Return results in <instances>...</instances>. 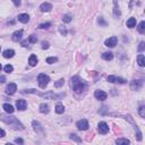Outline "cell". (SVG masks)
<instances>
[{"label": "cell", "instance_id": "bcb514c9", "mask_svg": "<svg viewBox=\"0 0 145 145\" xmlns=\"http://www.w3.org/2000/svg\"><path fill=\"white\" fill-rule=\"evenodd\" d=\"M0 50H1V48H0Z\"/></svg>", "mask_w": 145, "mask_h": 145}, {"label": "cell", "instance_id": "9a60e30c", "mask_svg": "<svg viewBox=\"0 0 145 145\" xmlns=\"http://www.w3.org/2000/svg\"><path fill=\"white\" fill-rule=\"evenodd\" d=\"M28 64H30V66H36L38 65V57H36L35 55H31L30 58H28Z\"/></svg>", "mask_w": 145, "mask_h": 145}, {"label": "cell", "instance_id": "f6af8a7d", "mask_svg": "<svg viewBox=\"0 0 145 145\" xmlns=\"http://www.w3.org/2000/svg\"><path fill=\"white\" fill-rule=\"evenodd\" d=\"M0 70H1V64H0Z\"/></svg>", "mask_w": 145, "mask_h": 145}, {"label": "cell", "instance_id": "6da1fadb", "mask_svg": "<svg viewBox=\"0 0 145 145\" xmlns=\"http://www.w3.org/2000/svg\"><path fill=\"white\" fill-rule=\"evenodd\" d=\"M0 119H1L4 123L10 125L13 128L15 129H24V126L19 123L18 119L16 117H9V116H5V115H1L0 116Z\"/></svg>", "mask_w": 145, "mask_h": 145}, {"label": "cell", "instance_id": "7402d4cb", "mask_svg": "<svg viewBox=\"0 0 145 145\" xmlns=\"http://www.w3.org/2000/svg\"><path fill=\"white\" fill-rule=\"evenodd\" d=\"M14 55H15V51L14 50H5L4 51V57L5 58H13Z\"/></svg>", "mask_w": 145, "mask_h": 145}, {"label": "cell", "instance_id": "52a82bcc", "mask_svg": "<svg viewBox=\"0 0 145 145\" xmlns=\"http://www.w3.org/2000/svg\"><path fill=\"white\" fill-rule=\"evenodd\" d=\"M142 86H143V81L142 79H136V81H133L130 83V89L134 91H138Z\"/></svg>", "mask_w": 145, "mask_h": 145}, {"label": "cell", "instance_id": "44dd1931", "mask_svg": "<svg viewBox=\"0 0 145 145\" xmlns=\"http://www.w3.org/2000/svg\"><path fill=\"white\" fill-rule=\"evenodd\" d=\"M40 112L41 113H48L49 112V106L47 103H42L40 106Z\"/></svg>", "mask_w": 145, "mask_h": 145}, {"label": "cell", "instance_id": "2e32d148", "mask_svg": "<svg viewBox=\"0 0 145 145\" xmlns=\"http://www.w3.org/2000/svg\"><path fill=\"white\" fill-rule=\"evenodd\" d=\"M17 18H18L19 22H21V23H24V24L30 21V16H28L27 14H19Z\"/></svg>", "mask_w": 145, "mask_h": 145}, {"label": "cell", "instance_id": "74e56055", "mask_svg": "<svg viewBox=\"0 0 145 145\" xmlns=\"http://www.w3.org/2000/svg\"><path fill=\"white\" fill-rule=\"evenodd\" d=\"M5 136H6V132L4 129L0 128V137H5Z\"/></svg>", "mask_w": 145, "mask_h": 145}, {"label": "cell", "instance_id": "4316f807", "mask_svg": "<svg viewBox=\"0 0 145 145\" xmlns=\"http://www.w3.org/2000/svg\"><path fill=\"white\" fill-rule=\"evenodd\" d=\"M137 28H138V32H140L141 34H143V33L145 32V22H144V21H143V22H141Z\"/></svg>", "mask_w": 145, "mask_h": 145}, {"label": "cell", "instance_id": "83f0119b", "mask_svg": "<svg viewBox=\"0 0 145 145\" xmlns=\"http://www.w3.org/2000/svg\"><path fill=\"white\" fill-rule=\"evenodd\" d=\"M62 22H65V23H70V22H72V16L68 15V14L64 15V16H62Z\"/></svg>", "mask_w": 145, "mask_h": 145}, {"label": "cell", "instance_id": "1f68e13d", "mask_svg": "<svg viewBox=\"0 0 145 145\" xmlns=\"http://www.w3.org/2000/svg\"><path fill=\"white\" fill-rule=\"evenodd\" d=\"M138 112H140L141 117L144 118V117H145V107H144V106H141L140 109H138Z\"/></svg>", "mask_w": 145, "mask_h": 145}, {"label": "cell", "instance_id": "f1b7e54d", "mask_svg": "<svg viewBox=\"0 0 145 145\" xmlns=\"http://www.w3.org/2000/svg\"><path fill=\"white\" fill-rule=\"evenodd\" d=\"M59 32H60L61 35L66 36L67 35V28L65 26H62V25H60V26H59Z\"/></svg>", "mask_w": 145, "mask_h": 145}, {"label": "cell", "instance_id": "ba28073f", "mask_svg": "<svg viewBox=\"0 0 145 145\" xmlns=\"http://www.w3.org/2000/svg\"><path fill=\"white\" fill-rule=\"evenodd\" d=\"M108 82L110 83H118V84H125L126 83V79L124 78H120V77H117V76H108Z\"/></svg>", "mask_w": 145, "mask_h": 145}, {"label": "cell", "instance_id": "e575fe53", "mask_svg": "<svg viewBox=\"0 0 145 145\" xmlns=\"http://www.w3.org/2000/svg\"><path fill=\"white\" fill-rule=\"evenodd\" d=\"M28 41H30L31 43H36V42H38V36L36 35H31L30 38H28Z\"/></svg>", "mask_w": 145, "mask_h": 145}, {"label": "cell", "instance_id": "4dcf8cb0", "mask_svg": "<svg viewBox=\"0 0 145 145\" xmlns=\"http://www.w3.org/2000/svg\"><path fill=\"white\" fill-rule=\"evenodd\" d=\"M64 84H65V81H64V78H61V79H59L58 82H56V83H55V87L59 89V87H61Z\"/></svg>", "mask_w": 145, "mask_h": 145}, {"label": "cell", "instance_id": "9c48e42d", "mask_svg": "<svg viewBox=\"0 0 145 145\" xmlns=\"http://www.w3.org/2000/svg\"><path fill=\"white\" fill-rule=\"evenodd\" d=\"M94 96L98 100H100V101H104V100H107V93L106 92H103V91H100V90H98V91H95L94 92Z\"/></svg>", "mask_w": 145, "mask_h": 145}, {"label": "cell", "instance_id": "7c38bea8", "mask_svg": "<svg viewBox=\"0 0 145 145\" xmlns=\"http://www.w3.org/2000/svg\"><path fill=\"white\" fill-rule=\"evenodd\" d=\"M16 107H17V109H18V110L23 111V110L26 109L27 103H26V101H25V100H23V99H19V100L16 101Z\"/></svg>", "mask_w": 145, "mask_h": 145}, {"label": "cell", "instance_id": "603a6c76", "mask_svg": "<svg viewBox=\"0 0 145 145\" xmlns=\"http://www.w3.org/2000/svg\"><path fill=\"white\" fill-rule=\"evenodd\" d=\"M137 64L140 65L141 67L145 66V57L143 55H138V57H137Z\"/></svg>", "mask_w": 145, "mask_h": 145}, {"label": "cell", "instance_id": "3957f363", "mask_svg": "<svg viewBox=\"0 0 145 145\" xmlns=\"http://www.w3.org/2000/svg\"><path fill=\"white\" fill-rule=\"evenodd\" d=\"M38 82H39V86L41 89H45V86L50 82V77L48 75H45V74H40L38 76Z\"/></svg>", "mask_w": 145, "mask_h": 145}, {"label": "cell", "instance_id": "277c9868", "mask_svg": "<svg viewBox=\"0 0 145 145\" xmlns=\"http://www.w3.org/2000/svg\"><path fill=\"white\" fill-rule=\"evenodd\" d=\"M76 126H77L78 129L81 130H87L89 129V121L86 120V119H81V120L77 121V124H76Z\"/></svg>", "mask_w": 145, "mask_h": 145}, {"label": "cell", "instance_id": "e0dca14e", "mask_svg": "<svg viewBox=\"0 0 145 145\" xmlns=\"http://www.w3.org/2000/svg\"><path fill=\"white\" fill-rule=\"evenodd\" d=\"M113 14L116 17L120 16V10H119V6L117 4V0H113Z\"/></svg>", "mask_w": 145, "mask_h": 145}, {"label": "cell", "instance_id": "8992f818", "mask_svg": "<svg viewBox=\"0 0 145 145\" xmlns=\"http://www.w3.org/2000/svg\"><path fill=\"white\" fill-rule=\"evenodd\" d=\"M118 43V39L116 38V36H111V38H109L108 40H106V42H104V44H106V47L108 48H113L116 47Z\"/></svg>", "mask_w": 145, "mask_h": 145}, {"label": "cell", "instance_id": "ac0fdd59", "mask_svg": "<svg viewBox=\"0 0 145 145\" xmlns=\"http://www.w3.org/2000/svg\"><path fill=\"white\" fill-rule=\"evenodd\" d=\"M2 108H4V110L7 113H13L14 111H15V109H14V107L13 106H10V104H8V103H5L4 106H2Z\"/></svg>", "mask_w": 145, "mask_h": 145}, {"label": "cell", "instance_id": "d6a6232c", "mask_svg": "<svg viewBox=\"0 0 145 145\" xmlns=\"http://www.w3.org/2000/svg\"><path fill=\"white\" fill-rule=\"evenodd\" d=\"M57 60H58V59L56 58V57H49V58L47 59V62L48 64H55V62H57Z\"/></svg>", "mask_w": 145, "mask_h": 145}, {"label": "cell", "instance_id": "f546056e", "mask_svg": "<svg viewBox=\"0 0 145 145\" xmlns=\"http://www.w3.org/2000/svg\"><path fill=\"white\" fill-rule=\"evenodd\" d=\"M51 26V23H42V24L39 25L40 28H42V30H47V28H49Z\"/></svg>", "mask_w": 145, "mask_h": 145}, {"label": "cell", "instance_id": "5b68a950", "mask_svg": "<svg viewBox=\"0 0 145 145\" xmlns=\"http://www.w3.org/2000/svg\"><path fill=\"white\" fill-rule=\"evenodd\" d=\"M98 129H99V133H100V134L104 135L109 132V126H108L107 123L101 121V123H99V125H98Z\"/></svg>", "mask_w": 145, "mask_h": 145}, {"label": "cell", "instance_id": "cb8c5ba5", "mask_svg": "<svg viewBox=\"0 0 145 145\" xmlns=\"http://www.w3.org/2000/svg\"><path fill=\"white\" fill-rule=\"evenodd\" d=\"M102 58L104 59V60H112L113 59V53L112 52H104L103 55H102Z\"/></svg>", "mask_w": 145, "mask_h": 145}, {"label": "cell", "instance_id": "7a4b0ae2", "mask_svg": "<svg viewBox=\"0 0 145 145\" xmlns=\"http://www.w3.org/2000/svg\"><path fill=\"white\" fill-rule=\"evenodd\" d=\"M72 87L76 93H82L85 89V84L78 76H75L72 78Z\"/></svg>", "mask_w": 145, "mask_h": 145}, {"label": "cell", "instance_id": "836d02e7", "mask_svg": "<svg viewBox=\"0 0 145 145\" xmlns=\"http://www.w3.org/2000/svg\"><path fill=\"white\" fill-rule=\"evenodd\" d=\"M4 69H5V72H6V73H11V72L14 70V67L11 66V65H6Z\"/></svg>", "mask_w": 145, "mask_h": 145}, {"label": "cell", "instance_id": "f35d334b", "mask_svg": "<svg viewBox=\"0 0 145 145\" xmlns=\"http://www.w3.org/2000/svg\"><path fill=\"white\" fill-rule=\"evenodd\" d=\"M11 1L14 2V5H15V6H19V5H21V0H11Z\"/></svg>", "mask_w": 145, "mask_h": 145}, {"label": "cell", "instance_id": "30bf717a", "mask_svg": "<svg viewBox=\"0 0 145 145\" xmlns=\"http://www.w3.org/2000/svg\"><path fill=\"white\" fill-rule=\"evenodd\" d=\"M16 91H17V85L15 83H10L9 85H7V87H6V93L9 94V95H13Z\"/></svg>", "mask_w": 145, "mask_h": 145}, {"label": "cell", "instance_id": "5bb4252c", "mask_svg": "<svg viewBox=\"0 0 145 145\" xmlns=\"http://www.w3.org/2000/svg\"><path fill=\"white\" fill-rule=\"evenodd\" d=\"M22 36H23V31H22V30L16 31V32L13 34V41H15V42L21 41V40H22Z\"/></svg>", "mask_w": 145, "mask_h": 145}, {"label": "cell", "instance_id": "b9f144b4", "mask_svg": "<svg viewBox=\"0 0 145 145\" xmlns=\"http://www.w3.org/2000/svg\"><path fill=\"white\" fill-rule=\"evenodd\" d=\"M4 82H6V77L5 76H0V83H4Z\"/></svg>", "mask_w": 145, "mask_h": 145}, {"label": "cell", "instance_id": "ee69618b", "mask_svg": "<svg viewBox=\"0 0 145 145\" xmlns=\"http://www.w3.org/2000/svg\"><path fill=\"white\" fill-rule=\"evenodd\" d=\"M72 138H74V140H76L77 142H79V138L76 137V135H72Z\"/></svg>", "mask_w": 145, "mask_h": 145}, {"label": "cell", "instance_id": "8d00e7d4", "mask_svg": "<svg viewBox=\"0 0 145 145\" xmlns=\"http://www.w3.org/2000/svg\"><path fill=\"white\" fill-rule=\"evenodd\" d=\"M144 48H145V43H144V42H141L140 47H138V51H141V52H142V51L144 50Z\"/></svg>", "mask_w": 145, "mask_h": 145}, {"label": "cell", "instance_id": "d590c367", "mask_svg": "<svg viewBox=\"0 0 145 145\" xmlns=\"http://www.w3.org/2000/svg\"><path fill=\"white\" fill-rule=\"evenodd\" d=\"M49 42L48 41H43L42 42V49H48V48H49Z\"/></svg>", "mask_w": 145, "mask_h": 145}, {"label": "cell", "instance_id": "d4e9b609", "mask_svg": "<svg viewBox=\"0 0 145 145\" xmlns=\"http://www.w3.org/2000/svg\"><path fill=\"white\" fill-rule=\"evenodd\" d=\"M130 142L127 138H118V140H116V144H118V145H127Z\"/></svg>", "mask_w": 145, "mask_h": 145}, {"label": "cell", "instance_id": "4fadbf2b", "mask_svg": "<svg viewBox=\"0 0 145 145\" xmlns=\"http://www.w3.org/2000/svg\"><path fill=\"white\" fill-rule=\"evenodd\" d=\"M52 9V5L49 4V2H43L41 6H40V10L45 13V11H50Z\"/></svg>", "mask_w": 145, "mask_h": 145}, {"label": "cell", "instance_id": "ab89813d", "mask_svg": "<svg viewBox=\"0 0 145 145\" xmlns=\"http://www.w3.org/2000/svg\"><path fill=\"white\" fill-rule=\"evenodd\" d=\"M15 143H17V144H23V140H22V138H16V140H15Z\"/></svg>", "mask_w": 145, "mask_h": 145}, {"label": "cell", "instance_id": "484cf974", "mask_svg": "<svg viewBox=\"0 0 145 145\" xmlns=\"http://www.w3.org/2000/svg\"><path fill=\"white\" fill-rule=\"evenodd\" d=\"M64 111H65V108H64V106H62L61 103H58L56 106V112L57 113H64Z\"/></svg>", "mask_w": 145, "mask_h": 145}, {"label": "cell", "instance_id": "7bdbcfd3", "mask_svg": "<svg viewBox=\"0 0 145 145\" xmlns=\"http://www.w3.org/2000/svg\"><path fill=\"white\" fill-rule=\"evenodd\" d=\"M27 44H28V42H27V41H22V45H23V47L26 48V47H27Z\"/></svg>", "mask_w": 145, "mask_h": 145}, {"label": "cell", "instance_id": "d6986e66", "mask_svg": "<svg viewBox=\"0 0 145 145\" xmlns=\"http://www.w3.org/2000/svg\"><path fill=\"white\" fill-rule=\"evenodd\" d=\"M127 27H129V28H133V27H135V25H136V18H134V17H130V18L127 21Z\"/></svg>", "mask_w": 145, "mask_h": 145}, {"label": "cell", "instance_id": "ffe728a7", "mask_svg": "<svg viewBox=\"0 0 145 145\" xmlns=\"http://www.w3.org/2000/svg\"><path fill=\"white\" fill-rule=\"evenodd\" d=\"M32 124H33V127H34V129H35V132H38V133H42V132H43V128H42L41 125H40L38 121L34 120Z\"/></svg>", "mask_w": 145, "mask_h": 145}, {"label": "cell", "instance_id": "60d3db41", "mask_svg": "<svg viewBox=\"0 0 145 145\" xmlns=\"http://www.w3.org/2000/svg\"><path fill=\"white\" fill-rule=\"evenodd\" d=\"M99 23H100V24H102V25H104V26H106V25H107V23H106V22H104V21H103V19H102V18H101V17H100V19H99Z\"/></svg>", "mask_w": 145, "mask_h": 145}, {"label": "cell", "instance_id": "8fae6325", "mask_svg": "<svg viewBox=\"0 0 145 145\" xmlns=\"http://www.w3.org/2000/svg\"><path fill=\"white\" fill-rule=\"evenodd\" d=\"M41 96H43L45 99H49V100H59L62 95H58L52 92H49V93H45V94H41Z\"/></svg>", "mask_w": 145, "mask_h": 145}]
</instances>
